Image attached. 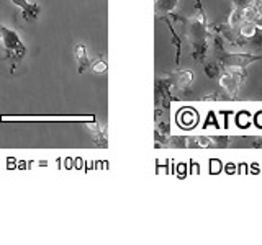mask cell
<instances>
[{
  "label": "cell",
  "instance_id": "1",
  "mask_svg": "<svg viewBox=\"0 0 262 245\" xmlns=\"http://www.w3.org/2000/svg\"><path fill=\"white\" fill-rule=\"evenodd\" d=\"M213 41V56L215 61L223 69H239L244 76H248V67L251 64L260 61V56H254L249 53H228L225 49V41L218 33H211Z\"/></svg>",
  "mask_w": 262,
  "mask_h": 245
},
{
  "label": "cell",
  "instance_id": "2",
  "mask_svg": "<svg viewBox=\"0 0 262 245\" xmlns=\"http://www.w3.org/2000/svg\"><path fill=\"white\" fill-rule=\"evenodd\" d=\"M0 43L4 44V59L2 64H8V72L15 74L16 67H18L20 61L27 54V47L21 43V39L18 36V33L13 30H8L2 27V38Z\"/></svg>",
  "mask_w": 262,
  "mask_h": 245
},
{
  "label": "cell",
  "instance_id": "3",
  "mask_svg": "<svg viewBox=\"0 0 262 245\" xmlns=\"http://www.w3.org/2000/svg\"><path fill=\"white\" fill-rule=\"evenodd\" d=\"M210 27V31L211 33H218V35L223 38V41H228L231 46H236V47H244L248 44V39L243 38L239 35V31H234L236 28H231L228 23H218V24H208Z\"/></svg>",
  "mask_w": 262,
  "mask_h": 245
},
{
  "label": "cell",
  "instance_id": "4",
  "mask_svg": "<svg viewBox=\"0 0 262 245\" xmlns=\"http://www.w3.org/2000/svg\"><path fill=\"white\" fill-rule=\"evenodd\" d=\"M170 79H172V87H176L179 90H185L187 92L193 84L195 74L192 70H179L176 74H172Z\"/></svg>",
  "mask_w": 262,
  "mask_h": 245
},
{
  "label": "cell",
  "instance_id": "5",
  "mask_svg": "<svg viewBox=\"0 0 262 245\" xmlns=\"http://www.w3.org/2000/svg\"><path fill=\"white\" fill-rule=\"evenodd\" d=\"M87 128L92 131V134H94V142L97 147H100V149H106V145H108V137H106V129L102 126V125H98V122L95 119L92 121H89L87 122Z\"/></svg>",
  "mask_w": 262,
  "mask_h": 245
},
{
  "label": "cell",
  "instance_id": "6",
  "mask_svg": "<svg viewBox=\"0 0 262 245\" xmlns=\"http://www.w3.org/2000/svg\"><path fill=\"white\" fill-rule=\"evenodd\" d=\"M12 2L21 8L23 12V20L25 21H35L41 12V7L36 4H28L27 0H12Z\"/></svg>",
  "mask_w": 262,
  "mask_h": 245
},
{
  "label": "cell",
  "instance_id": "7",
  "mask_svg": "<svg viewBox=\"0 0 262 245\" xmlns=\"http://www.w3.org/2000/svg\"><path fill=\"white\" fill-rule=\"evenodd\" d=\"M159 18L167 24V28H169V31H170L172 44L176 46V64H179V62H180V56H182V39L179 38L177 31H176V28H174V24H172V20L169 18V15H162V16H159Z\"/></svg>",
  "mask_w": 262,
  "mask_h": 245
},
{
  "label": "cell",
  "instance_id": "8",
  "mask_svg": "<svg viewBox=\"0 0 262 245\" xmlns=\"http://www.w3.org/2000/svg\"><path fill=\"white\" fill-rule=\"evenodd\" d=\"M74 54H76L77 65H79V74H84L90 67V59L87 56V46L84 43H79L74 47Z\"/></svg>",
  "mask_w": 262,
  "mask_h": 245
},
{
  "label": "cell",
  "instance_id": "9",
  "mask_svg": "<svg viewBox=\"0 0 262 245\" xmlns=\"http://www.w3.org/2000/svg\"><path fill=\"white\" fill-rule=\"evenodd\" d=\"M179 0H156V13L158 16L169 15L177 8Z\"/></svg>",
  "mask_w": 262,
  "mask_h": 245
},
{
  "label": "cell",
  "instance_id": "10",
  "mask_svg": "<svg viewBox=\"0 0 262 245\" xmlns=\"http://www.w3.org/2000/svg\"><path fill=\"white\" fill-rule=\"evenodd\" d=\"M244 21V10L243 8H237V7H234V10L229 13V18H228V24L231 28H239V24Z\"/></svg>",
  "mask_w": 262,
  "mask_h": 245
},
{
  "label": "cell",
  "instance_id": "11",
  "mask_svg": "<svg viewBox=\"0 0 262 245\" xmlns=\"http://www.w3.org/2000/svg\"><path fill=\"white\" fill-rule=\"evenodd\" d=\"M237 31H239V35L243 36V38H246V39H251L254 35L257 33V27L254 24L252 21H243L241 24H239V28H237Z\"/></svg>",
  "mask_w": 262,
  "mask_h": 245
},
{
  "label": "cell",
  "instance_id": "12",
  "mask_svg": "<svg viewBox=\"0 0 262 245\" xmlns=\"http://www.w3.org/2000/svg\"><path fill=\"white\" fill-rule=\"evenodd\" d=\"M205 76L210 77V79H218L221 76V72H223L225 69L221 67V65L216 62V61H213V62H207L205 64Z\"/></svg>",
  "mask_w": 262,
  "mask_h": 245
},
{
  "label": "cell",
  "instance_id": "13",
  "mask_svg": "<svg viewBox=\"0 0 262 245\" xmlns=\"http://www.w3.org/2000/svg\"><path fill=\"white\" fill-rule=\"evenodd\" d=\"M90 69H92L95 74H103V72H106V69H108V64H106L105 57L100 56L94 62H90Z\"/></svg>",
  "mask_w": 262,
  "mask_h": 245
},
{
  "label": "cell",
  "instance_id": "14",
  "mask_svg": "<svg viewBox=\"0 0 262 245\" xmlns=\"http://www.w3.org/2000/svg\"><path fill=\"white\" fill-rule=\"evenodd\" d=\"M249 141V147L252 149H262V136H251L248 137Z\"/></svg>",
  "mask_w": 262,
  "mask_h": 245
},
{
  "label": "cell",
  "instance_id": "15",
  "mask_svg": "<svg viewBox=\"0 0 262 245\" xmlns=\"http://www.w3.org/2000/svg\"><path fill=\"white\" fill-rule=\"evenodd\" d=\"M248 44H252V46H256V47L262 49V35L259 33V30H257V33H256V35H254L251 39H248Z\"/></svg>",
  "mask_w": 262,
  "mask_h": 245
},
{
  "label": "cell",
  "instance_id": "16",
  "mask_svg": "<svg viewBox=\"0 0 262 245\" xmlns=\"http://www.w3.org/2000/svg\"><path fill=\"white\" fill-rule=\"evenodd\" d=\"M231 2L234 4V7L237 8H249V7H254V0H231Z\"/></svg>",
  "mask_w": 262,
  "mask_h": 245
},
{
  "label": "cell",
  "instance_id": "17",
  "mask_svg": "<svg viewBox=\"0 0 262 245\" xmlns=\"http://www.w3.org/2000/svg\"><path fill=\"white\" fill-rule=\"evenodd\" d=\"M254 24L257 27V30H262V12H259V10H256V13H254V16H252V20H251Z\"/></svg>",
  "mask_w": 262,
  "mask_h": 245
},
{
  "label": "cell",
  "instance_id": "18",
  "mask_svg": "<svg viewBox=\"0 0 262 245\" xmlns=\"http://www.w3.org/2000/svg\"><path fill=\"white\" fill-rule=\"evenodd\" d=\"M0 38H2V24H0Z\"/></svg>",
  "mask_w": 262,
  "mask_h": 245
}]
</instances>
